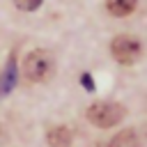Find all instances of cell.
<instances>
[{
	"instance_id": "obj_1",
	"label": "cell",
	"mask_w": 147,
	"mask_h": 147,
	"mask_svg": "<svg viewBox=\"0 0 147 147\" xmlns=\"http://www.w3.org/2000/svg\"><path fill=\"white\" fill-rule=\"evenodd\" d=\"M55 71V62H53V55L44 48H37V51H30L23 60V74L30 83H44L53 76Z\"/></svg>"
},
{
	"instance_id": "obj_2",
	"label": "cell",
	"mask_w": 147,
	"mask_h": 147,
	"mask_svg": "<svg viewBox=\"0 0 147 147\" xmlns=\"http://www.w3.org/2000/svg\"><path fill=\"white\" fill-rule=\"evenodd\" d=\"M85 115H87V119H90L94 126H99V129H110V126H115V124H119V122L124 119L126 110H124V106L117 103V101H96V103H92V106L87 108Z\"/></svg>"
},
{
	"instance_id": "obj_3",
	"label": "cell",
	"mask_w": 147,
	"mask_h": 147,
	"mask_svg": "<svg viewBox=\"0 0 147 147\" xmlns=\"http://www.w3.org/2000/svg\"><path fill=\"white\" fill-rule=\"evenodd\" d=\"M140 51H142L140 41L136 37H129V34H119L110 44V53L119 64H133L140 57Z\"/></svg>"
},
{
	"instance_id": "obj_4",
	"label": "cell",
	"mask_w": 147,
	"mask_h": 147,
	"mask_svg": "<svg viewBox=\"0 0 147 147\" xmlns=\"http://www.w3.org/2000/svg\"><path fill=\"white\" fill-rule=\"evenodd\" d=\"M16 80H18V67H16V57H14V55H9L7 67H5V69H2V74H0V96L9 94V92L16 87Z\"/></svg>"
},
{
	"instance_id": "obj_5",
	"label": "cell",
	"mask_w": 147,
	"mask_h": 147,
	"mask_svg": "<svg viewBox=\"0 0 147 147\" xmlns=\"http://www.w3.org/2000/svg\"><path fill=\"white\" fill-rule=\"evenodd\" d=\"M46 142H48V147H69L71 145V129L64 124L53 126L46 136Z\"/></svg>"
},
{
	"instance_id": "obj_6",
	"label": "cell",
	"mask_w": 147,
	"mask_h": 147,
	"mask_svg": "<svg viewBox=\"0 0 147 147\" xmlns=\"http://www.w3.org/2000/svg\"><path fill=\"white\" fill-rule=\"evenodd\" d=\"M101 147H140V138L133 129H124L119 133H115L108 145H101Z\"/></svg>"
},
{
	"instance_id": "obj_7",
	"label": "cell",
	"mask_w": 147,
	"mask_h": 147,
	"mask_svg": "<svg viewBox=\"0 0 147 147\" xmlns=\"http://www.w3.org/2000/svg\"><path fill=\"white\" fill-rule=\"evenodd\" d=\"M138 0H108L106 7L113 16H129L133 9H136Z\"/></svg>"
},
{
	"instance_id": "obj_8",
	"label": "cell",
	"mask_w": 147,
	"mask_h": 147,
	"mask_svg": "<svg viewBox=\"0 0 147 147\" xmlns=\"http://www.w3.org/2000/svg\"><path fill=\"white\" fill-rule=\"evenodd\" d=\"M14 2H16V7L23 9V11H34V9L41 5V0H14Z\"/></svg>"
},
{
	"instance_id": "obj_9",
	"label": "cell",
	"mask_w": 147,
	"mask_h": 147,
	"mask_svg": "<svg viewBox=\"0 0 147 147\" xmlns=\"http://www.w3.org/2000/svg\"><path fill=\"white\" fill-rule=\"evenodd\" d=\"M80 83H83V87H85L87 92H92V90H94V78H92L90 74H83V76H80Z\"/></svg>"
}]
</instances>
